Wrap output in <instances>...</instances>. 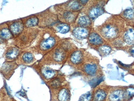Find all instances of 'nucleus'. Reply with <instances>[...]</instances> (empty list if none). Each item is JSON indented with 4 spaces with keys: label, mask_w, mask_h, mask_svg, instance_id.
Masks as SVG:
<instances>
[{
    "label": "nucleus",
    "mask_w": 134,
    "mask_h": 101,
    "mask_svg": "<svg viewBox=\"0 0 134 101\" xmlns=\"http://www.w3.org/2000/svg\"><path fill=\"white\" fill-rule=\"evenodd\" d=\"M91 97V92H88L82 95L79 98V101H90Z\"/></svg>",
    "instance_id": "obj_29"
},
{
    "label": "nucleus",
    "mask_w": 134,
    "mask_h": 101,
    "mask_svg": "<svg viewBox=\"0 0 134 101\" xmlns=\"http://www.w3.org/2000/svg\"><path fill=\"white\" fill-rule=\"evenodd\" d=\"M77 24L79 27H88L91 24V19L87 15L82 16L79 18L77 22Z\"/></svg>",
    "instance_id": "obj_24"
},
{
    "label": "nucleus",
    "mask_w": 134,
    "mask_h": 101,
    "mask_svg": "<svg viewBox=\"0 0 134 101\" xmlns=\"http://www.w3.org/2000/svg\"><path fill=\"white\" fill-rule=\"evenodd\" d=\"M105 12L104 6L100 2H94L89 6L86 11L87 16L91 19H95Z\"/></svg>",
    "instance_id": "obj_8"
},
{
    "label": "nucleus",
    "mask_w": 134,
    "mask_h": 101,
    "mask_svg": "<svg viewBox=\"0 0 134 101\" xmlns=\"http://www.w3.org/2000/svg\"><path fill=\"white\" fill-rule=\"evenodd\" d=\"M83 59V53L80 50L74 51L69 57V61L73 65H78L81 63Z\"/></svg>",
    "instance_id": "obj_17"
},
{
    "label": "nucleus",
    "mask_w": 134,
    "mask_h": 101,
    "mask_svg": "<svg viewBox=\"0 0 134 101\" xmlns=\"http://www.w3.org/2000/svg\"><path fill=\"white\" fill-rule=\"evenodd\" d=\"M134 95V89L133 88H128L125 90V97L128 99L132 98Z\"/></svg>",
    "instance_id": "obj_30"
},
{
    "label": "nucleus",
    "mask_w": 134,
    "mask_h": 101,
    "mask_svg": "<svg viewBox=\"0 0 134 101\" xmlns=\"http://www.w3.org/2000/svg\"><path fill=\"white\" fill-rule=\"evenodd\" d=\"M18 66L15 60L5 61L0 68V73L5 78L9 80Z\"/></svg>",
    "instance_id": "obj_9"
},
{
    "label": "nucleus",
    "mask_w": 134,
    "mask_h": 101,
    "mask_svg": "<svg viewBox=\"0 0 134 101\" xmlns=\"http://www.w3.org/2000/svg\"><path fill=\"white\" fill-rule=\"evenodd\" d=\"M21 19L23 23L24 28H34L38 26L39 22L38 19L35 15H30Z\"/></svg>",
    "instance_id": "obj_16"
},
{
    "label": "nucleus",
    "mask_w": 134,
    "mask_h": 101,
    "mask_svg": "<svg viewBox=\"0 0 134 101\" xmlns=\"http://www.w3.org/2000/svg\"><path fill=\"white\" fill-rule=\"evenodd\" d=\"M59 88L57 93V99L59 101H69L71 93L69 89L67 88Z\"/></svg>",
    "instance_id": "obj_19"
},
{
    "label": "nucleus",
    "mask_w": 134,
    "mask_h": 101,
    "mask_svg": "<svg viewBox=\"0 0 134 101\" xmlns=\"http://www.w3.org/2000/svg\"><path fill=\"white\" fill-rule=\"evenodd\" d=\"M60 39L53 30L46 29L40 32L35 40L36 43L29 48L38 54L45 55L56 46Z\"/></svg>",
    "instance_id": "obj_2"
},
{
    "label": "nucleus",
    "mask_w": 134,
    "mask_h": 101,
    "mask_svg": "<svg viewBox=\"0 0 134 101\" xmlns=\"http://www.w3.org/2000/svg\"><path fill=\"white\" fill-rule=\"evenodd\" d=\"M130 53H131V54L132 55V54H133V55H134V49H131V50H130Z\"/></svg>",
    "instance_id": "obj_33"
},
{
    "label": "nucleus",
    "mask_w": 134,
    "mask_h": 101,
    "mask_svg": "<svg viewBox=\"0 0 134 101\" xmlns=\"http://www.w3.org/2000/svg\"><path fill=\"white\" fill-rule=\"evenodd\" d=\"M124 21L118 15L111 16L101 25L97 27L98 33L107 40L112 41L121 35L124 28Z\"/></svg>",
    "instance_id": "obj_1"
},
{
    "label": "nucleus",
    "mask_w": 134,
    "mask_h": 101,
    "mask_svg": "<svg viewBox=\"0 0 134 101\" xmlns=\"http://www.w3.org/2000/svg\"><path fill=\"white\" fill-rule=\"evenodd\" d=\"M8 27L13 37L16 38L23 31L24 27L21 18L10 22L8 24Z\"/></svg>",
    "instance_id": "obj_11"
},
{
    "label": "nucleus",
    "mask_w": 134,
    "mask_h": 101,
    "mask_svg": "<svg viewBox=\"0 0 134 101\" xmlns=\"http://www.w3.org/2000/svg\"><path fill=\"white\" fill-rule=\"evenodd\" d=\"M53 27L54 31L62 34L68 33L71 29L69 24L62 22H58L54 25Z\"/></svg>",
    "instance_id": "obj_21"
},
{
    "label": "nucleus",
    "mask_w": 134,
    "mask_h": 101,
    "mask_svg": "<svg viewBox=\"0 0 134 101\" xmlns=\"http://www.w3.org/2000/svg\"><path fill=\"white\" fill-rule=\"evenodd\" d=\"M41 31L37 28H24L23 31L17 38L16 46L21 49L30 47L34 43Z\"/></svg>",
    "instance_id": "obj_4"
},
{
    "label": "nucleus",
    "mask_w": 134,
    "mask_h": 101,
    "mask_svg": "<svg viewBox=\"0 0 134 101\" xmlns=\"http://www.w3.org/2000/svg\"><path fill=\"white\" fill-rule=\"evenodd\" d=\"M123 40L127 44L132 45L134 44V29L132 28H128L125 32L123 36Z\"/></svg>",
    "instance_id": "obj_22"
},
{
    "label": "nucleus",
    "mask_w": 134,
    "mask_h": 101,
    "mask_svg": "<svg viewBox=\"0 0 134 101\" xmlns=\"http://www.w3.org/2000/svg\"><path fill=\"white\" fill-rule=\"evenodd\" d=\"M13 38V37L10 31L8 24H0V38L5 41Z\"/></svg>",
    "instance_id": "obj_18"
},
{
    "label": "nucleus",
    "mask_w": 134,
    "mask_h": 101,
    "mask_svg": "<svg viewBox=\"0 0 134 101\" xmlns=\"http://www.w3.org/2000/svg\"><path fill=\"white\" fill-rule=\"evenodd\" d=\"M31 67L35 69L43 79L46 80H51L55 78L58 74V72L56 70L44 65H40L38 64V65H33Z\"/></svg>",
    "instance_id": "obj_7"
},
{
    "label": "nucleus",
    "mask_w": 134,
    "mask_h": 101,
    "mask_svg": "<svg viewBox=\"0 0 134 101\" xmlns=\"http://www.w3.org/2000/svg\"><path fill=\"white\" fill-rule=\"evenodd\" d=\"M36 60L33 52L24 50L21 53L16 62L18 65H33V63Z\"/></svg>",
    "instance_id": "obj_10"
},
{
    "label": "nucleus",
    "mask_w": 134,
    "mask_h": 101,
    "mask_svg": "<svg viewBox=\"0 0 134 101\" xmlns=\"http://www.w3.org/2000/svg\"><path fill=\"white\" fill-rule=\"evenodd\" d=\"M38 19V26L41 28L49 27L58 23V19L57 15L48 10L36 14Z\"/></svg>",
    "instance_id": "obj_5"
},
{
    "label": "nucleus",
    "mask_w": 134,
    "mask_h": 101,
    "mask_svg": "<svg viewBox=\"0 0 134 101\" xmlns=\"http://www.w3.org/2000/svg\"><path fill=\"white\" fill-rule=\"evenodd\" d=\"M114 44L115 47H120L122 46L123 44V42L120 39H119V40L116 39V41L114 42Z\"/></svg>",
    "instance_id": "obj_31"
},
{
    "label": "nucleus",
    "mask_w": 134,
    "mask_h": 101,
    "mask_svg": "<svg viewBox=\"0 0 134 101\" xmlns=\"http://www.w3.org/2000/svg\"><path fill=\"white\" fill-rule=\"evenodd\" d=\"M4 41H3V40H2V39L0 38V44H1V43H3Z\"/></svg>",
    "instance_id": "obj_34"
},
{
    "label": "nucleus",
    "mask_w": 134,
    "mask_h": 101,
    "mask_svg": "<svg viewBox=\"0 0 134 101\" xmlns=\"http://www.w3.org/2000/svg\"><path fill=\"white\" fill-rule=\"evenodd\" d=\"M88 40L90 43L93 46H100L104 43V40L102 37L95 32L90 34Z\"/></svg>",
    "instance_id": "obj_20"
},
{
    "label": "nucleus",
    "mask_w": 134,
    "mask_h": 101,
    "mask_svg": "<svg viewBox=\"0 0 134 101\" xmlns=\"http://www.w3.org/2000/svg\"><path fill=\"white\" fill-rule=\"evenodd\" d=\"M89 29L87 27H78L74 29L72 31V34L74 37L79 40H81L87 38L89 35Z\"/></svg>",
    "instance_id": "obj_14"
},
{
    "label": "nucleus",
    "mask_w": 134,
    "mask_h": 101,
    "mask_svg": "<svg viewBox=\"0 0 134 101\" xmlns=\"http://www.w3.org/2000/svg\"><path fill=\"white\" fill-rule=\"evenodd\" d=\"M57 16L59 21L61 22L69 24L76 21L78 16V12L66 11L58 8Z\"/></svg>",
    "instance_id": "obj_6"
},
{
    "label": "nucleus",
    "mask_w": 134,
    "mask_h": 101,
    "mask_svg": "<svg viewBox=\"0 0 134 101\" xmlns=\"http://www.w3.org/2000/svg\"><path fill=\"white\" fill-rule=\"evenodd\" d=\"M62 5L58 6V8L66 11L78 12V11L81 9V5L80 2H78V1H68Z\"/></svg>",
    "instance_id": "obj_13"
},
{
    "label": "nucleus",
    "mask_w": 134,
    "mask_h": 101,
    "mask_svg": "<svg viewBox=\"0 0 134 101\" xmlns=\"http://www.w3.org/2000/svg\"><path fill=\"white\" fill-rule=\"evenodd\" d=\"M72 48L73 45L69 41L66 39L60 40L55 47L45 54L41 60L48 59L55 63H60L64 61L67 53L71 50Z\"/></svg>",
    "instance_id": "obj_3"
},
{
    "label": "nucleus",
    "mask_w": 134,
    "mask_h": 101,
    "mask_svg": "<svg viewBox=\"0 0 134 101\" xmlns=\"http://www.w3.org/2000/svg\"><path fill=\"white\" fill-rule=\"evenodd\" d=\"M125 98V90L116 89L112 91L109 94V101H122Z\"/></svg>",
    "instance_id": "obj_15"
},
{
    "label": "nucleus",
    "mask_w": 134,
    "mask_h": 101,
    "mask_svg": "<svg viewBox=\"0 0 134 101\" xmlns=\"http://www.w3.org/2000/svg\"><path fill=\"white\" fill-rule=\"evenodd\" d=\"M88 1H80V3L81 5H86V4L87 3Z\"/></svg>",
    "instance_id": "obj_32"
},
{
    "label": "nucleus",
    "mask_w": 134,
    "mask_h": 101,
    "mask_svg": "<svg viewBox=\"0 0 134 101\" xmlns=\"http://www.w3.org/2000/svg\"><path fill=\"white\" fill-rule=\"evenodd\" d=\"M22 52V49L17 46H11L8 47L4 53L5 59L7 61L16 60Z\"/></svg>",
    "instance_id": "obj_12"
},
{
    "label": "nucleus",
    "mask_w": 134,
    "mask_h": 101,
    "mask_svg": "<svg viewBox=\"0 0 134 101\" xmlns=\"http://www.w3.org/2000/svg\"><path fill=\"white\" fill-rule=\"evenodd\" d=\"M134 11L132 8L125 9L122 13V16L127 21L134 19Z\"/></svg>",
    "instance_id": "obj_27"
},
{
    "label": "nucleus",
    "mask_w": 134,
    "mask_h": 101,
    "mask_svg": "<svg viewBox=\"0 0 134 101\" xmlns=\"http://www.w3.org/2000/svg\"><path fill=\"white\" fill-rule=\"evenodd\" d=\"M97 69L98 67L97 65L92 63L85 64L83 68V71L87 75L90 76L94 75L96 73Z\"/></svg>",
    "instance_id": "obj_23"
},
{
    "label": "nucleus",
    "mask_w": 134,
    "mask_h": 101,
    "mask_svg": "<svg viewBox=\"0 0 134 101\" xmlns=\"http://www.w3.org/2000/svg\"><path fill=\"white\" fill-rule=\"evenodd\" d=\"M107 94L104 91L99 89L96 91L94 94V101H102L105 99Z\"/></svg>",
    "instance_id": "obj_28"
},
{
    "label": "nucleus",
    "mask_w": 134,
    "mask_h": 101,
    "mask_svg": "<svg viewBox=\"0 0 134 101\" xmlns=\"http://www.w3.org/2000/svg\"><path fill=\"white\" fill-rule=\"evenodd\" d=\"M112 49L111 47L107 45H102L98 48V52L102 57H106L111 53Z\"/></svg>",
    "instance_id": "obj_26"
},
{
    "label": "nucleus",
    "mask_w": 134,
    "mask_h": 101,
    "mask_svg": "<svg viewBox=\"0 0 134 101\" xmlns=\"http://www.w3.org/2000/svg\"><path fill=\"white\" fill-rule=\"evenodd\" d=\"M47 84L49 88L53 89H56L61 87L62 81L59 78L55 77L49 81Z\"/></svg>",
    "instance_id": "obj_25"
}]
</instances>
